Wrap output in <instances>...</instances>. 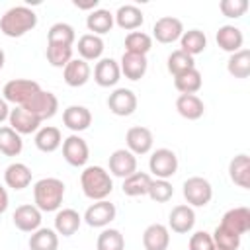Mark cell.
<instances>
[{
	"label": "cell",
	"mask_w": 250,
	"mask_h": 250,
	"mask_svg": "<svg viewBox=\"0 0 250 250\" xmlns=\"http://www.w3.org/2000/svg\"><path fill=\"white\" fill-rule=\"evenodd\" d=\"M64 197V184L59 178H41L33 186V201L41 213L59 211Z\"/></svg>",
	"instance_id": "3957f363"
},
{
	"label": "cell",
	"mask_w": 250,
	"mask_h": 250,
	"mask_svg": "<svg viewBox=\"0 0 250 250\" xmlns=\"http://www.w3.org/2000/svg\"><path fill=\"white\" fill-rule=\"evenodd\" d=\"M146 57L145 55H135V53H123L119 68L121 74H125V78L129 80H141L146 74Z\"/></svg>",
	"instance_id": "d4e9b609"
},
{
	"label": "cell",
	"mask_w": 250,
	"mask_h": 250,
	"mask_svg": "<svg viewBox=\"0 0 250 250\" xmlns=\"http://www.w3.org/2000/svg\"><path fill=\"white\" fill-rule=\"evenodd\" d=\"M72 4L78 8V10H96L98 8V4H100V0H72Z\"/></svg>",
	"instance_id": "7dc6e473"
},
{
	"label": "cell",
	"mask_w": 250,
	"mask_h": 250,
	"mask_svg": "<svg viewBox=\"0 0 250 250\" xmlns=\"http://www.w3.org/2000/svg\"><path fill=\"white\" fill-rule=\"evenodd\" d=\"M98 250H125V238L117 229H104L96 240Z\"/></svg>",
	"instance_id": "60d3db41"
},
{
	"label": "cell",
	"mask_w": 250,
	"mask_h": 250,
	"mask_svg": "<svg viewBox=\"0 0 250 250\" xmlns=\"http://www.w3.org/2000/svg\"><path fill=\"white\" fill-rule=\"evenodd\" d=\"M62 158H64L70 166H74V168L84 166V164L88 162V158H90L88 143H86L80 135H76V133L68 135V137L62 141Z\"/></svg>",
	"instance_id": "ba28073f"
},
{
	"label": "cell",
	"mask_w": 250,
	"mask_h": 250,
	"mask_svg": "<svg viewBox=\"0 0 250 250\" xmlns=\"http://www.w3.org/2000/svg\"><path fill=\"white\" fill-rule=\"evenodd\" d=\"M90 74H92V68L86 61L82 59H72L64 68H62V76H64V82L70 86V88H80L84 86L88 80H90Z\"/></svg>",
	"instance_id": "44dd1931"
},
{
	"label": "cell",
	"mask_w": 250,
	"mask_h": 250,
	"mask_svg": "<svg viewBox=\"0 0 250 250\" xmlns=\"http://www.w3.org/2000/svg\"><path fill=\"white\" fill-rule=\"evenodd\" d=\"M219 227H223L229 232L238 234V236L246 234L250 230V209L248 207H232V209H229L223 215Z\"/></svg>",
	"instance_id": "7c38bea8"
},
{
	"label": "cell",
	"mask_w": 250,
	"mask_h": 250,
	"mask_svg": "<svg viewBox=\"0 0 250 250\" xmlns=\"http://www.w3.org/2000/svg\"><path fill=\"white\" fill-rule=\"evenodd\" d=\"M29 250H59V234L55 229L39 227L29 236Z\"/></svg>",
	"instance_id": "1f68e13d"
},
{
	"label": "cell",
	"mask_w": 250,
	"mask_h": 250,
	"mask_svg": "<svg viewBox=\"0 0 250 250\" xmlns=\"http://www.w3.org/2000/svg\"><path fill=\"white\" fill-rule=\"evenodd\" d=\"M82 223V215L74 209H61L55 215V232L62 236H72Z\"/></svg>",
	"instance_id": "83f0119b"
},
{
	"label": "cell",
	"mask_w": 250,
	"mask_h": 250,
	"mask_svg": "<svg viewBox=\"0 0 250 250\" xmlns=\"http://www.w3.org/2000/svg\"><path fill=\"white\" fill-rule=\"evenodd\" d=\"M184 197L189 207H205L213 199L211 184L201 176H191L184 182Z\"/></svg>",
	"instance_id": "5b68a950"
},
{
	"label": "cell",
	"mask_w": 250,
	"mask_h": 250,
	"mask_svg": "<svg viewBox=\"0 0 250 250\" xmlns=\"http://www.w3.org/2000/svg\"><path fill=\"white\" fill-rule=\"evenodd\" d=\"M113 21L125 31H135L143 25L145 16H143L141 8H137L133 4H123V6L117 8V12L113 16Z\"/></svg>",
	"instance_id": "603a6c76"
},
{
	"label": "cell",
	"mask_w": 250,
	"mask_h": 250,
	"mask_svg": "<svg viewBox=\"0 0 250 250\" xmlns=\"http://www.w3.org/2000/svg\"><path fill=\"white\" fill-rule=\"evenodd\" d=\"M113 23H115L113 21V14L109 10H104V8H98V10L90 12L88 18H86L88 31H92V35H98V37L109 33Z\"/></svg>",
	"instance_id": "f1b7e54d"
},
{
	"label": "cell",
	"mask_w": 250,
	"mask_h": 250,
	"mask_svg": "<svg viewBox=\"0 0 250 250\" xmlns=\"http://www.w3.org/2000/svg\"><path fill=\"white\" fill-rule=\"evenodd\" d=\"M205 47H207V37H205V33L199 31V29H188V31H184L182 37H180V49H182L184 53L191 55V57L203 53Z\"/></svg>",
	"instance_id": "d6a6232c"
},
{
	"label": "cell",
	"mask_w": 250,
	"mask_h": 250,
	"mask_svg": "<svg viewBox=\"0 0 250 250\" xmlns=\"http://www.w3.org/2000/svg\"><path fill=\"white\" fill-rule=\"evenodd\" d=\"M8 115H10L8 102H6L4 98H0V123H2V121H6V119H8Z\"/></svg>",
	"instance_id": "681fc988"
},
{
	"label": "cell",
	"mask_w": 250,
	"mask_h": 250,
	"mask_svg": "<svg viewBox=\"0 0 250 250\" xmlns=\"http://www.w3.org/2000/svg\"><path fill=\"white\" fill-rule=\"evenodd\" d=\"M125 143H127V150L133 152L135 156L137 154H146L150 152L152 148V143H154V137H152V131L148 127H131L125 135Z\"/></svg>",
	"instance_id": "4fadbf2b"
},
{
	"label": "cell",
	"mask_w": 250,
	"mask_h": 250,
	"mask_svg": "<svg viewBox=\"0 0 250 250\" xmlns=\"http://www.w3.org/2000/svg\"><path fill=\"white\" fill-rule=\"evenodd\" d=\"M107 107L113 115L127 117V115L135 113V109H137V96L129 88H115L107 96Z\"/></svg>",
	"instance_id": "8fae6325"
},
{
	"label": "cell",
	"mask_w": 250,
	"mask_h": 250,
	"mask_svg": "<svg viewBox=\"0 0 250 250\" xmlns=\"http://www.w3.org/2000/svg\"><path fill=\"white\" fill-rule=\"evenodd\" d=\"M195 225V213L189 205H176L168 215V230L176 234H188Z\"/></svg>",
	"instance_id": "5bb4252c"
},
{
	"label": "cell",
	"mask_w": 250,
	"mask_h": 250,
	"mask_svg": "<svg viewBox=\"0 0 250 250\" xmlns=\"http://www.w3.org/2000/svg\"><path fill=\"white\" fill-rule=\"evenodd\" d=\"M115 215H117L115 205L109 203L107 199H102V201L92 203V205L86 209V213H84L82 219H84V223H86L88 227L104 229V227H107V225L115 219Z\"/></svg>",
	"instance_id": "9c48e42d"
},
{
	"label": "cell",
	"mask_w": 250,
	"mask_h": 250,
	"mask_svg": "<svg viewBox=\"0 0 250 250\" xmlns=\"http://www.w3.org/2000/svg\"><path fill=\"white\" fill-rule=\"evenodd\" d=\"M145 250H168L170 246V230L160 223H152L143 232Z\"/></svg>",
	"instance_id": "ffe728a7"
},
{
	"label": "cell",
	"mask_w": 250,
	"mask_h": 250,
	"mask_svg": "<svg viewBox=\"0 0 250 250\" xmlns=\"http://www.w3.org/2000/svg\"><path fill=\"white\" fill-rule=\"evenodd\" d=\"M4 61H6V55H4V51L0 49V70H2V66H4Z\"/></svg>",
	"instance_id": "f907efd6"
},
{
	"label": "cell",
	"mask_w": 250,
	"mask_h": 250,
	"mask_svg": "<svg viewBox=\"0 0 250 250\" xmlns=\"http://www.w3.org/2000/svg\"><path fill=\"white\" fill-rule=\"evenodd\" d=\"M109 172L117 178H127L137 172V156L127 148H117L109 154Z\"/></svg>",
	"instance_id": "2e32d148"
},
{
	"label": "cell",
	"mask_w": 250,
	"mask_h": 250,
	"mask_svg": "<svg viewBox=\"0 0 250 250\" xmlns=\"http://www.w3.org/2000/svg\"><path fill=\"white\" fill-rule=\"evenodd\" d=\"M227 70L234 78H248L250 76V51L248 49H240V51L232 53L229 57Z\"/></svg>",
	"instance_id": "d590c367"
},
{
	"label": "cell",
	"mask_w": 250,
	"mask_h": 250,
	"mask_svg": "<svg viewBox=\"0 0 250 250\" xmlns=\"http://www.w3.org/2000/svg\"><path fill=\"white\" fill-rule=\"evenodd\" d=\"M148 170L158 180H168L178 172V156L170 148H156L148 158Z\"/></svg>",
	"instance_id": "52a82bcc"
},
{
	"label": "cell",
	"mask_w": 250,
	"mask_h": 250,
	"mask_svg": "<svg viewBox=\"0 0 250 250\" xmlns=\"http://www.w3.org/2000/svg\"><path fill=\"white\" fill-rule=\"evenodd\" d=\"M80 186L88 199L102 201L113 191V180L102 166H86L80 174Z\"/></svg>",
	"instance_id": "7a4b0ae2"
},
{
	"label": "cell",
	"mask_w": 250,
	"mask_h": 250,
	"mask_svg": "<svg viewBox=\"0 0 250 250\" xmlns=\"http://www.w3.org/2000/svg\"><path fill=\"white\" fill-rule=\"evenodd\" d=\"M150 182H152V178L146 172H133L131 176H127L123 180V193L129 195V197L146 195Z\"/></svg>",
	"instance_id": "836d02e7"
},
{
	"label": "cell",
	"mask_w": 250,
	"mask_h": 250,
	"mask_svg": "<svg viewBox=\"0 0 250 250\" xmlns=\"http://www.w3.org/2000/svg\"><path fill=\"white\" fill-rule=\"evenodd\" d=\"M188 248L189 250H213L215 244H213V238L209 232L205 230H197L189 236V242H188Z\"/></svg>",
	"instance_id": "bcb514c9"
},
{
	"label": "cell",
	"mask_w": 250,
	"mask_h": 250,
	"mask_svg": "<svg viewBox=\"0 0 250 250\" xmlns=\"http://www.w3.org/2000/svg\"><path fill=\"white\" fill-rule=\"evenodd\" d=\"M8 203H10V199H8V191H6L4 186H0V215L8 209Z\"/></svg>",
	"instance_id": "c3c4849f"
},
{
	"label": "cell",
	"mask_w": 250,
	"mask_h": 250,
	"mask_svg": "<svg viewBox=\"0 0 250 250\" xmlns=\"http://www.w3.org/2000/svg\"><path fill=\"white\" fill-rule=\"evenodd\" d=\"M146 195H148L152 201H156V203H166V201L172 199L174 188H172V184H170L168 180H158V178H156V180L150 182Z\"/></svg>",
	"instance_id": "7bdbcfd3"
},
{
	"label": "cell",
	"mask_w": 250,
	"mask_h": 250,
	"mask_svg": "<svg viewBox=\"0 0 250 250\" xmlns=\"http://www.w3.org/2000/svg\"><path fill=\"white\" fill-rule=\"evenodd\" d=\"M62 123L72 133H80V131H86L92 125V113L84 105H68L62 111Z\"/></svg>",
	"instance_id": "d6986e66"
},
{
	"label": "cell",
	"mask_w": 250,
	"mask_h": 250,
	"mask_svg": "<svg viewBox=\"0 0 250 250\" xmlns=\"http://www.w3.org/2000/svg\"><path fill=\"white\" fill-rule=\"evenodd\" d=\"M12 221H14L16 229L21 232H35L41 227V211L35 205L25 203V205L16 207Z\"/></svg>",
	"instance_id": "9a60e30c"
},
{
	"label": "cell",
	"mask_w": 250,
	"mask_h": 250,
	"mask_svg": "<svg viewBox=\"0 0 250 250\" xmlns=\"http://www.w3.org/2000/svg\"><path fill=\"white\" fill-rule=\"evenodd\" d=\"M23 148L21 135L12 127H0V152L4 156H18Z\"/></svg>",
	"instance_id": "8d00e7d4"
},
{
	"label": "cell",
	"mask_w": 250,
	"mask_h": 250,
	"mask_svg": "<svg viewBox=\"0 0 250 250\" xmlns=\"http://www.w3.org/2000/svg\"><path fill=\"white\" fill-rule=\"evenodd\" d=\"M37 25V14L27 6H14L0 18V31L6 37H21Z\"/></svg>",
	"instance_id": "6da1fadb"
},
{
	"label": "cell",
	"mask_w": 250,
	"mask_h": 250,
	"mask_svg": "<svg viewBox=\"0 0 250 250\" xmlns=\"http://www.w3.org/2000/svg\"><path fill=\"white\" fill-rule=\"evenodd\" d=\"M176 109L184 119L195 121V119H199L203 115L205 105H203L201 98L195 96V94H180L178 100H176Z\"/></svg>",
	"instance_id": "4316f807"
},
{
	"label": "cell",
	"mask_w": 250,
	"mask_h": 250,
	"mask_svg": "<svg viewBox=\"0 0 250 250\" xmlns=\"http://www.w3.org/2000/svg\"><path fill=\"white\" fill-rule=\"evenodd\" d=\"M152 49V37L145 31H131L125 37V53H135V55H145Z\"/></svg>",
	"instance_id": "ab89813d"
},
{
	"label": "cell",
	"mask_w": 250,
	"mask_h": 250,
	"mask_svg": "<svg viewBox=\"0 0 250 250\" xmlns=\"http://www.w3.org/2000/svg\"><path fill=\"white\" fill-rule=\"evenodd\" d=\"M23 109H27L33 117H37L39 121H45V119H51L57 109H59V100L53 92H47V90H39L35 96H31L23 105Z\"/></svg>",
	"instance_id": "277c9868"
},
{
	"label": "cell",
	"mask_w": 250,
	"mask_h": 250,
	"mask_svg": "<svg viewBox=\"0 0 250 250\" xmlns=\"http://www.w3.org/2000/svg\"><path fill=\"white\" fill-rule=\"evenodd\" d=\"M8 121H10V127L20 133V135H29V133H37L41 121L37 117H33L27 109H23L21 105H16L14 109H10V115H8Z\"/></svg>",
	"instance_id": "ac0fdd59"
},
{
	"label": "cell",
	"mask_w": 250,
	"mask_h": 250,
	"mask_svg": "<svg viewBox=\"0 0 250 250\" xmlns=\"http://www.w3.org/2000/svg\"><path fill=\"white\" fill-rule=\"evenodd\" d=\"M4 182L8 188L20 191L31 184V170L23 162H14L4 170Z\"/></svg>",
	"instance_id": "cb8c5ba5"
},
{
	"label": "cell",
	"mask_w": 250,
	"mask_h": 250,
	"mask_svg": "<svg viewBox=\"0 0 250 250\" xmlns=\"http://www.w3.org/2000/svg\"><path fill=\"white\" fill-rule=\"evenodd\" d=\"M213 250H223V248H217V246H215V248H213Z\"/></svg>",
	"instance_id": "816d5d0a"
},
{
	"label": "cell",
	"mask_w": 250,
	"mask_h": 250,
	"mask_svg": "<svg viewBox=\"0 0 250 250\" xmlns=\"http://www.w3.org/2000/svg\"><path fill=\"white\" fill-rule=\"evenodd\" d=\"M45 57H47L51 66L64 68L72 61V47H68V45H47Z\"/></svg>",
	"instance_id": "b9f144b4"
},
{
	"label": "cell",
	"mask_w": 250,
	"mask_h": 250,
	"mask_svg": "<svg viewBox=\"0 0 250 250\" xmlns=\"http://www.w3.org/2000/svg\"><path fill=\"white\" fill-rule=\"evenodd\" d=\"M166 68L172 76H178V74H184L191 68H195V61L191 55L184 53L182 49H176L168 55V61H166Z\"/></svg>",
	"instance_id": "74e56055"
},
{
	"label": "cell",
	"mask_w": 250,
	"mask_h": 250,
	"mask_svg": "<svg viewBox=\"0 0 250 250\" xmlns=\"http://www.w3.org/2000/svg\"><path fill=\"white\" fill-rule=\"evenodd\" d=\"M219 10L225 18H240L246 14L248 2L246 0H221Z\"/></svg>",
	"instance_id": "f6af8a7d"
},
{
	"label": "cell",
	"mask_w": 250,
	"mask_h": 250,
	"mask_svg": "<svg viewBox=\"0 0 250 250\" xmlns=\"http://www.w3.org/2000/svg\"><path fill=\"white\" fill-rule=\"evenodd\" d=\"M74 39H76L74 27L64 23V21L53 23L47 31V45H68V47H72Z\"/></svg>",
	"instance_id": "e575fe53"
},
{
	"label": "cell",
	"mask_w": 250,
	"mask_h": 250,
	"mask_svg": "<svg viewBox=\"0 0 250 250\" xmlns=\"http://www.w3.org/2000/svg\"><path fill=\"white\" fill-rule=\"evenodd\" d=\"M61 145H62V135H61L59 127L45 125V127L37 129V133H35V146L41 152H55Z\"/></svg>",
	"instance_id": "f546056e"
},
{
	"label": "cell",
	"mask_w": 250,
	"mask_h": 250,
	"mask_svg": "<svg viewBox=\"0 0 250 250\" xmlns=\"http://www.w3.org/2000/svg\"><path fill=\"white\" fill-rule=\"evenodd\" d=\"M41 90V86L35 80H27V78H14L10 82L4 84L2 88V96L6 102L16 104V105H23L31 96H35Z\"/></svg>",
	"instance_id": "8992f818"
},
{
	"label": "cell",
	"mask_w": 250,
	"mask_h": 250,
	"mask_svg": "<svg viewBox=\"0 0 250 250\" xmlns=\"http://www.w3.org/2000/svg\"><path fill=\"white\" fill-rule=\"evenodd\" d=\"M182 33H184V23L174 16L158 18L152 25V37L162 45L178 41L182 37Z\"/></svg>",
	"instance_id": "30bf717a"
},
{
	"label": "cell",
	"mask_w": 250,
	"mask_h": 250,
	"mask_svg": "<svg viewBox=\"0 0 250 250\" xmlns=\"http://www.w3.org/2000/svg\"><path fill=\"white\" fill-rule=\"evenodd\" d=\"M201 84H203V78L197 68H191L184 74L174 76V86L180 94H195V92H199Z\"/></svg>",
	"instance_id": "f35d334b"
},
{
	"label": "cell",
	"mask_w": 250,
	"mask_h": 250,
	"mask_svg": "<svg viewBox=\"0 0 250 250\" xmlns=\"http://www.w3.org/2000/svg\"><path fill=\"white\" fill-rule=\"evenodd\" d=\"M104 53V39L92 33H86L78 39V55L82 61H98Z\"/></svg>",
	"instance_id": "4dcf8cb0"
},
{
	"label": "cell",
	"mask_w": 250,
	"mask_h": 250,
	"mask_svg": "<svg viewBox=\"0 0 250 250\" xmlns=\"http://www.w3.org/2000/svg\"><path fill=\"white\" fill-rule=\"evenodd\" d=\"M215 39H217V45L223 51L230 53V55L236 53V51H240L242 49V43H244L242 31L238 27H234V25H221L219 31H217V35H215Z\"/></svg>",
	"instance_id": "484cf974"
},
{
	"label": "cell",
	"mask_w": 250,
	"mask_h": 250,
	"mask_svg": "<svg viewBox=\"0 0 250 250\" xmlns=\"http://www.w3.org/2000/svg\"><path fill=\"white\" fill-rule=\"evenodd\" d=\"M211 238H213V244L223 250H238V246H240V236L229 232L223 227H217L215 232L211 234Z\"/></svg>",
	"instance_id": "ee69618b"
},
{
	"label": "cell",
	"mask_w": 250,
	"mask_h": 250,
	"mask_svg": "<svg viewBox=\"0 0 250 250\" xmlns=\"http://www.w3.org/2000/svg\"><path fill=\"white\" fill-rule=\"evenodd\" d=\"M121 78V68H119V62L113 61V59H100L96 62V68H94V80L98 86L102 88H109V86H115Z\"/></svg>",
	"instance_id": "e0dca14e"
},
{
	"label": "cell",
	"mask_w": 250,
	"mask_h": 250,
	"mask_svg": "<svg viewBox=\"0 0 250 250\" xmlns=\"http://www.w3.org/2000/svg\"><path fill=\"white\" fill-rule=\"evenodd\" d=\"M229 178L232 184H236L242 189L250 188V156L248 154H236L229 162Z\"/></svg>",
	"instance_id": "7402d4cb"
}]
</instances>
